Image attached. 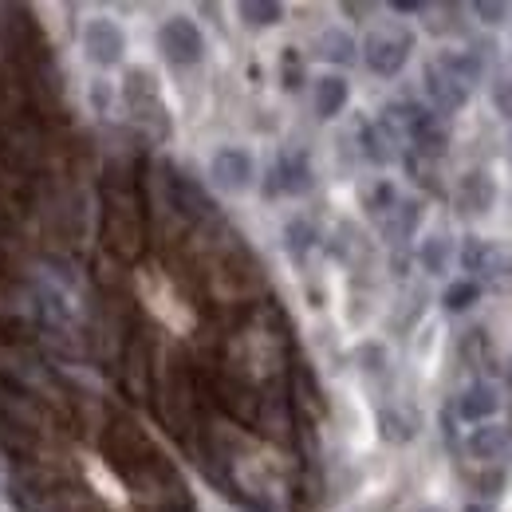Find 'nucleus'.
Masks as SVG:
<instances>
[{
    "mask_svg": "<svg viewBox=\"0 0 512 512\" xmlns=\"http://www.w3.org/2000/svg\"><path fill=\"white\" fill-rule=\"evenodd\" d=\"M505 449H509V430L505 426H477L469 434V453L481 457V461H497Z\"/></svg>",
    "mask_w": 512,
    "mask_h": 512,
    "instance_id": "2eb2a0df",
    "label": "nucleus"
},
{
    "mask_svg": "<svg viewBox=\"0 0 512 512\" xmlns=\"http://www.w3.org/2000/svg\"><path fill=\"white\" fill-rule=\"evenodd\" d=\"M379 426H383L386 442H410V438H414V422L402 418L398 410H383V414H379Z\"/></svg>",
    "mask_w": 512,
    "mask_h": 512,
    "instance_id": "b1692460",
    "label": "nucleus"
},
{
    "mask_svg": "<svg viewBox=\"0 0 512 512\" xmlns=\"http://www.w3.org/2000/svg\"><path fill=\"white\" fill-rule=\"evenodd\" d=\"M473 12H477L485 24H497V20L505 16V4H485V0H481V4H473Z\"/></svg>",
    "mask_w": 512,
    "mask_h": 512,
    "instance_id": "c85d7f7f",
    "label": "nucleus"
},
{
    "mask_svg": "<svg viewBox=\"0 0 512 512\" xmlns=\"http://www.w3.org/2000/svg\"><path fill=\"white\" fill-rule=\"evenodd\" d=\"M347 107V79L343 75H323L316 79V115L320 119H335Z\"/></svg>",
    "mask_w": 512,
    "mask_h": 512,
    "instance_id": "4468645a",
    "label": "nucleus"
},
{
    "mask_svg": "<svg viewBox=\"0 0 512 512\" xmlns=\"http://www.w3.org/2000/svg\"><path fill=\"white\" fill-rule=\"evenodd\" d=\"M442 64H446L449 71L465 83V87H473V83L481 79V71H485V64H481V56H477V52H446V56H442Z\"/></svg>",
    "mask_w": 512,
    "mask_h": 512,
    "instance_id": "412c9836",
    "label": "nucleus"
},
{
    "mask_svg": "<svg viewBox=\"0 0 512 512\" xmlns=\"http://www.w3.org/2000/svg\"><path fill=\"white\" fill-rule=\"evenodd\" d=\"M493 103L501 107V115H505V119H512V87L505 83V79H501V87L493 91Z\"/></svg>",
    "mask_w": 512,
    "mask_h": 512,
    "instance_id": "c756f323",
    "label": "nucleus"
},
{
    "mask_svg": "<svg viewBox=\"0 0 512 512\" xmlns=\"http://www.w3.org/2000/svg\"><path fill=\"white\" fill-rule=\"evenodd\" d=\"M166 512H186V509H166Z\"/></svg>",
    "mask_w": 512,
    "mask_h": 512,
    "instance_id": "473e14b6",
    "label": "nucleus"
},
{
    "mask_svg": "<svg viewBox=\"0 0 512 512\" xmlns=\"http://www.w3.org/2000/svg\"><path fill=\"white\" fill-rule=\"evenodd\" d=\"M426 95L434 99L438 111H461L469 99V87L442 60H434V64H426Z\"/></svg>",
    "mask_w": 512,
    "mask_h": 512,
    "instance_id": "0eeeda50",
    "label": "nucleus"
},
{
    "mask_svg": "<svg viewBox=\"0 0 512 512\" xmlns=\"http://www.w3.org/2000/svg\"><path fill=\"white\" fill-rule=\"evenodd\" d=\"M249 512H264V509H249Z\"/></svg>",
    "mask_w": 512,
    "mask_h": 512,
    "instance_id": "72a5a7b5",
    "label": "nucleus"
},
{
    "mask_svg": "<svg viewBox=\"0 0 512 512\" xmlns=\"http://www.w3.org/2000/svg\"><path fill=\"white\" fill-rule=\"evenodd\" d=\"M410 48H414V36L406 28H379L367 36L363 60L375 75H398L410 60Z\"/></svg>",
    "mask_w": 512,
    "mask_h": 512,
    "instance_id": "f03ea898",
    "label": "nucleus"
},
{
    "mask_svg": "<svg viewBox=\"0 0 512 512\" xmlns=\"http://www.w3.org/2000/svg\"><path fill=\"white\" fill-rule=\"evenodd\" d=\"M107 245L119 256L142 253V213H138V197L130 186L127 170H111L107 174Z\"/></svg>",
    "mask_w": 512,
    "mask_h": 512,
    "instance_id": "f257e3e1",
    "label": "nucleus"
},
{
    "mask_svg": "<svg viewBox=\"0 0 512 512\" xmlns=\"http://www.w3.org/2000/svg\"><path fill=\"white\" fill-rule=\"evenodd\" d=\"M237 12H241V20L253 24V28H272V24H280V16H284V8H280L276 0H245Z\"/></svg>",
    "mask_w": 512,
    "mask_h": 512,
    "instance_id": "aec40b11",
    "label": "nucleus"
},
{
    "mask_svg": "<svg viewBox=\"0 0 512 512\" xmlns=\"http://www.w3.org/2000/svg\"><path fill=\"white\" fill-rule=\"evenodd\" d=\"M481 300V284L477 280H457V284H449L446 288V304L449 312H465V308H473Z\"/></svg>",
    "mask_w": 512,
    "mask_h": 512,
    "instance_id": "4be33fe9",
    "label": "nucleus"
},
{
    "mask_svg": "<svg viewBox=\"0 0 512 512\" xmlns=\"http://www.w3.org/2000/svg\"><path fill=\"white\" fill-rule=\"evenodd\" d=\"M406 134H410V142H414V150L418 154H426V158H442L449 146V130L438 123V115H430L426 107H418V115L410 119V127H406Z\"/></svg>",
    "mask_w": 512,
    "mask_h": 512,
    "instance_id": "1a4fd4ad",
    "label": "nucleus"
},
{
    "mask_svg": "<svg viewBox=\"0 0 512 512\" xmlns=\"http://www.w3.org/2000/svg\"><path fill=\"white\" fill-rule=\"evenodd\" d=\"M127 386L134 394H146V347L130 343L127 351Z\"/></svg>",
    "mask_w": 512,
    "mask_h": 512,
    "instance_id": "5701e85b",
    "label": "nucleus"
},
{
    "mask_svg": "<svg viewBox=\"0 0 512 512\" xmlns=\"http://www.w3.org/2000/svg\"><path fill=\"white\" fill-rule=\"evenodd\" d=\"M158 52L170 60L174 67H193L201 64L205 56V40H201V28L186 20V16H174L158 28Z\"/></svg>",
    "mask_w": 512,
    "mask_h": 512,
    "instance_id": "7ed1b4c3",
    "label": "nucleus"
},
{
    "mask_svg": "<svg viewBox=\"0 0 512 512\" xmlns=\"http://www.w3.org/2000/svg\"><path fill=\"white\" fill-rule=\"evenodd\" d=\"M359 142H363V154L375 162V166H386L390 158H394V134L383 127V123H367V127L359 130Z\"/></svg>",
    "mask_w": 512,
    "mask_h": 512,
    "instance_id": "6ab92c4d",
    "label": "nucleus"
},
{
    "mask_svg": "<svg viewBox=\"0 0 512 512\" xmlns=\"http://www.w3.org/2000/svg\"><path fill=\"white\" fill-rule=\"evenodd\" d=\"M209 178H213L217 190L225 193L249 190V182H253V154L249 150H237V146L217 150L213 162H209Z\"/></svg>",
    "mask_w": 512,
    "mask_h": 512,
    "instance_id": "423d86ee",
    "label": "nucleus"
},
{
    "mask_svg": "<svg viewBox=\"0 0 512 512\" xmlns=\"http://www.w3.org/2000/svg\"><path fill=\"white\" fill-rule=\"evenodd\" d=\"M394 205V190L390 186H379V190L371 193V213H386Z\"/></svg>",
    "mask_w": 512,
    "mask_h": 512,
    "instance_id": "cd10ccee",
    "label": "nucleus"
},
{
    "mask_svg": "<svg viewBox=\"0 0 512 512\" xmlns=\"http://www.w3.org/2000/svg\"><path fill=\"white\" fill-rule=\"evenodd\" d=\"M497 406H501V398H497L493 386L473 383L457 398V418H461V422H489V418L497 414Z\"/></svg>",
    "mask_w": 512,
    "mask_h": 512,
    "instance_id": "f8f14e48",
    "label": "nucleus"
},
{
    "mask_svg": "<svg viewBox=\"0 0 512 512\" xmlns=\"http://www.w3.org/2000/svg\"><path fill=\"white\" fill-rule=\"evenodd\" d=\"M493 178L485 174V170H473V174H465L461 178V186H457V205L465 209V213H489L493 209Z\"/></svg>",
    "mask_w": 512,
    "mask_h": 512,
    "instance_id": "ddd939ff",
    "label": "nucleus"
},
{
    "mask_svg": "<svg viewBox=\"0 0 512 512\" xmlns=\"http://www.w3.org/2000/svg\"><path fill=\"white\" fill-rule=\"evenodd\" d=\"M461 268L465 272H477V276H501L509 268V256L501 253L497 245L481 241V237H465V245H461Z\"/></svg>",
    "mask_w": 512,
    "mask_h": 512,
    "instance_id": "9b49d317",
    "label": "nucleus"
},
{
    "mask_svg": "<svg viewBox=\"0 0 512 512\" xmlns=\"http://www.w3.org/2000/svg\"><path fill=\"white\" fill-rule=\"evenodd\" d=\"M422 264H426V272H446L449 264V241L446 237H430L426 245H422Z\"/></svg>",
    "mask_w": 512,
    "mask_h": 512,
    "instance_id": "a878e982",
    "label": "nucleus"
},
{
    "mask_svg": "<svg viewBox=\"0 0 512 512\" xmlns=\"http://www.w3.org/2000/svg\"><path fill=\"white\" fill-rule=\"evenodd\" d=\"M170 205H174L182 217H193V221H205V217L213 213L209 193L201 190L190 174H170Z\"/></svg>",
    "mask_w": 512,
    "mask_h": 512,
    "instance_id": "9d476101",
    "label": "nucleus"
},
{
    "mask_svg": "<svg viewBox=\"0 0 512 512\" xmlns=\"http://www.w3.org/2000/svg\"><path fill=\"white\" fill-rule=\"evenodd\" d=\"M390 217H386V237L390 241H406L414 229H418V217H422V205L418 201H394L390 209H386Z\"/></svg>",
    "mask_w": 512,
    "mask_h": 512,
    "instance_id": "dca6fc26",
    "label": "nucleus"
},
{
    "mask_svg": "<svg viewBox=\"0 0 512 512\" xmlns=\"http://www.w3.org/2000/svg\"><path fill=\"white\" fill-rule=\"evenodd\" d=\"M390 8H394L398 16H414V12H422V4H414V0H394Z\"/></svg>",
    "mask_w": 512,
    "mask_h": 512,
    "instance_id": "7c9ffc66",
    "label": "nucleus"
},
{
    "mask_svg": "<svg viewBox=\"0 0 512 512\" xmlns=\"http://www.w3.org/2000/svg\"><path fill=\"white\" fill-rule=\"evenodd\" d=\"M316 56L327 60V64H351L355 60V40L347 32H339V28H327L316 40Z\"/></svg>",
    "mask_w": 512,
    "mask_h": 512,
    "instance_id": "f3484780",
    "label": "nucleus"
},
{
    "mask_svg": "<svg viewBox=\"0 0 512 512\" xmlns=\"http://www.w3.org/2000/svg\"><path fill=\"white\" fill-rule=\"evenodd\" d=\"M221 402L229 414H237L241 422H253L260 414V398L245 383H221Z\"/></svg>",
    "mask_w": 512,
    "mask_h": 512,
    "instance_id": "a211bd4d",
    "label": "nucleus"
},
{
    "mask_svg": "<svg viewBox=\"0 0 512 512\" xmlns=\"http://www.w3.org/2000/svg\"><path fill=\"white\" fill-rule=\"evenodd\" d=\"M300 79H304V67L296 64V52L288 48V56H284V87H288V91H296V87H300Z\"/></svg>",
    "mask_w": 512,
    "mask_h": 512,
    "instance_id": "bb28decb",
    "label": "nucleus"
},
{
    "mask_svg": "<svg viewBox=\"0 0 512 512\" xmlns=\"http://www.w3.org/2000/svg\"><path fill=\"white\" fill-rule=\"evenodd\" d=\"M127 107H130V115H134L138 123H146L158 138H166V134H170L166 107H162V99H158L154 75H150V71H142V67H134V71L127 75Z\"/></svg>",
    "mask_w": 512,
    "mask_h": 512,
    "instance_id": "20e7f679",
    "label": "nucleus"
},
{
    "mask_svg": "<svg viewBox=\"0 0 512 512\" xmlns=\"http://www.w3.org/2000/svg\"><path fill=\"white\" fill-rule=\"evenodd\" d=\"M316 245V229L308 221H288V249L292 256H308Z\"/></svg>",
    "mask_w": 512,
    "mask_h": 512,
    "instance_id": "393cba45",
    "label": "nucleus"
},
{
    "mask_svg": "<svg viewBox=\"0 0 512 512\" xmlns=\"http://www.w3.org/2000/svg\"><path fill=\"white\" fill-rule=\"evenodd\" d=\"M308 190H312V166H308L304 154H284L272 166L268 186H264L268 197H276V193H308Z\"/></svg>",
    "mask_w": 512,
    "mask_h": 512,
    "instance_id": "6e6552de",
    "label": "nucleus"
},
{
    "mask_svg": "<svg viewBox=\"0 0 512 512\" xmlns=\"http://www.w3.org/2000/svg\"><path fill=\"white\" fill-rule=\"evenodd\" d=\"M83 52L91 56V64L111 67L123 60V52H127V36H123V28H119L115 20L95 16V20H87V28H83Z\"/></svg>",
    "mask_w": 512,
    "mask_h": 512,
    "instance_id": "39448f33",
    "label": "nucleus"
},
{
    "mask_svg": "<svg viewBox=\"0 0 512 512\" xmlns=\"http://www.w3.org/2000/svg\"><path fill=\"white\" fill-rule=\"evenodd\" d=\"M465 512H489V509H481V505H469Z\"/></svg>",
    "mask_w": 512,
    "mask_h": 512,
    "instance_id": "2f4dec72",
    "label": "nucleus"
}]
</instances>
